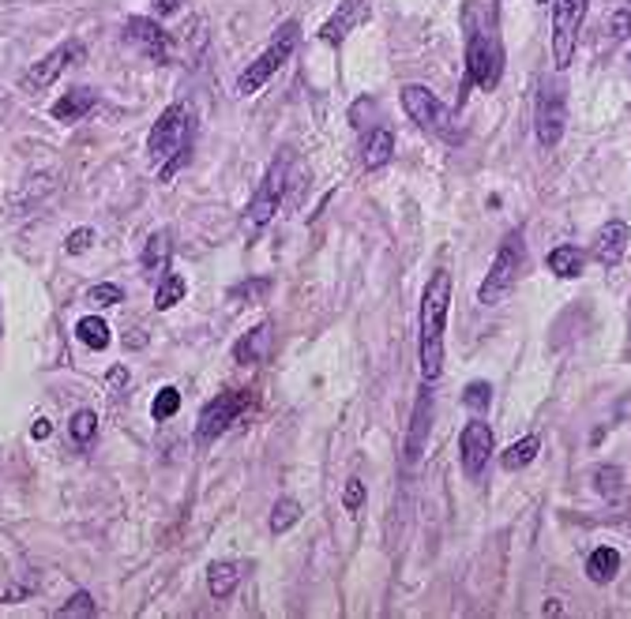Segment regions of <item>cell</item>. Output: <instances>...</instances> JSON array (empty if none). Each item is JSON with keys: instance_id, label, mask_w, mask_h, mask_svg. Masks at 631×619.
Here are the masks:
<instances>
[{"instance_id": "cell-1", "label": "cell", "mask_w": 631, "mask_h": 619, "mask_svg": "<svg viewBox=\"0 0 631 619\" xmlns=\"http://www.w3.org/2000/svg\"><path fill=\"white\" fill-rule=\"evenodd\" d=\"M448 312H451V274L436 270L425 293H421V379L440 383L444 376V334H448Z\"/></svg>"}, {"instance_id": "cell-2", "label": "cell", "mask_w": 631, "mask_h": 619, "mask_svg": "<svg viewBox=\"0 0 631 619\" xmlns=\"http://www.w3.org/2000/svg\"><path fill=\"white\" fill-rule=\"evenodd\" d=\"M298 41H301V23L298 19H286V23L275 31V38L267 41V49L248 64V68L237 75V94L241 98H252L256 91H263L267 87V79L275 75L282 64L293 57V49H298Z\"/></svg>"}, {"instance_id": "cell-3", "label": "cell", "mask_w": 631, "mask_h": 619, "mask_svg": "<svg viewBox=\"0 0 631 619\" xmlns=\"http://www.w3.org/2000/svg\"><path fill=\"white\" fill-rule=\"evenodd\" d=\"M526 263H530V260H526L522 233H508V237H503V244L496 248V260H493V267H489V274H485V282H481V289H477V301L485 305V308L500 305L503 296H508V293L519 286Z\"/></svg>"}, {"instance_id": "cell-4", "label": "cell", "mask_w": 631, "mask_h": 619, "mask_svg": "<svg viewBox=\"0 0 631 619\" xmlns=\"http://www.w3.org/2000/svg\"><path fill=\"white\" fill-rule=\"evenodd\" d=\"M286 155H275L267 165L263 181L256 184V191H252V199L244 207V218H241V229L244 237H256V233H263L271 225V218H275V210L282 207V196H286Z\"/></svg>"}, {"instance_id": "cell-5", "label": "cell", "mask_w": 631, "mask_h": 619, "mask_svg": "<svg viewBox=\"0 0 631 619\" xmlns=\"http://www.w3.org/2000/svg\"><path fill=\"white\" fill-rule=\"evenodd\" d=\"M188 146H192V113H188L184 102H173L162 110L151 136H147V155H151V162L165 165L181 151H188Z\"/></svg>"}, {"instance_id": "cell-6", "label": "cell", "mask_w": 631, "mask_h": 619, "mask_svg": "<svg viewBox=\"0 0 631 619\" xmlns=\"http://www.w3.org/2000/svg\"><path fill=\"white\" fill-rule=\"evenodd\" d=\"M403 110H406V117H410L425 136L448 139V143H458V139H462L451 110H444V105H440V98H436L429 87H421V83H410V87H403Z\"/></svg>"}, {"instance_id": "cell-7", "label": "cell", "mask_w": 631, "mask_h": 619, "mask_svg": "<svg viewBox=\"0 0 631 619\" xmlns=\"http://www.w3.org/2000/svg\"><path fill=\"white\" fill-rule=\"evenodd\" d=\"M252 405H256V391H222L210 398L203 410H200V420H196V443H215L229 424L241 420Z\"/></svg>"}, {"instance_id": "cell-8", "label": "cell", "mask_w": 631, "mask_h": 619, "mask_svg": "<svg viewBox=\"0 0 631 619\" xmlns=\"http://www.w3.org/2000/svg\"><path fill=\"white\" fill-rule=\"evenodd\" d=\"M503 75V49L500 41L489 38L485 31H474L470 34V46H467V83L481 91H493Z\"/></svg>"}, {"instance_id": "cell-9", "label": "cell", "mask_w": 631, "mask_h": 619, "mask_svg": "<svg viewBox=\"0 0 631 619\" xmlns=\"http://www.w3.org/2000/svg\"><path fill=\"white\" fill-rule=\"evenodd\" d=\"M582 15H586V0H553V64H556V72H564L575 57Z\"/></svg>"}, {"instance_id": "cell-10", "label": "cell", "mask_w": 631, "mask_h": 619, "mask_svg": "<svg viewBox=\"0 0 631 619\" xmlns=\"http://www.w3.org/2000/svg\"><path fill=\"white\" fill-rule=\"evenodd\" d=\"M83 60H87V46H83V41H76V38L60 41V46H57L53 53H46V57L34 60L31 68H27V75H23V91L38 94V91L53 87L60 72H68L72 64H83Z\"/></svg>"}, {"instance_id": "cell-11", "label": "cell", "mask_w": 631, "mask_h": 619, "mask_svg": "<svg viewBox=\"0 0 631 619\" xmlns=\"http://www.w3.org/2000/svg\"><path fill=\"white\" fill-rule=\"evenodd\" d=\"M496 451V436H493V424L489 420H467V429L458 436V455H462V473L470 481H481L485 465L493 462Z\"/></svg>"}, {"instance_id": "cell-12", "label": "cell", "mask_w": 631, "mask_h": 619, "mask_svg": "<svg viewBox=\"0 0 631 619\" xmlns=\"http://www.w3.org/2000/svg\"><path fill=\"white\" fill-rule=\"evenodd\" d=\"M564 120H567V102L564 91L553 83H541L538 94V113H534V128H538V143L541 146H556L564 139Z\"/></svg>"}, {"instance_id": "cell-13", "label": "cell", "mask_w": 631, "mask_h": 619, "mask_svg": "<svg viewBox=\"0 0 631 619\" xmlns=\"http://www.w3.org/2000/svg\"><path fill=\"white\" fill-rule=\"evenodd\" d=\"M124 38H129L136 49H143L155 64H165V60H170V38H165V31L155 23V19L132 15L129 23H124Z\"/></svg>"}, {"instance_id": "cell-14", "label": "cell", "mask_w": 631, "mask_h": 619, "mask_svg": "<svg viewBox=\"0 0 631 619\" xmlns=\"http://www.w3.org/2000/svg\"><path fill=\"white\" fill-rule=\"evenodd\" d=\"M429 432H432V383H425L417 402H413V417H410V429H406V462L410 465L425 455Z\"/></svg>"}, {"instance_id": "cell-15", "label": "cell", "mask_w": 631, "mask_h": 619, "mask_svg": "<svg viewBox=\"0 0 631 619\" xmlns=\"http://www.w3.org/2000/svg\"><path fill=\"white\" fill-rule=\"evenodd\" d=\"M170 255H173V233L170 229H155L151 237H147L143 252H139V267H143V279H151V282H162L165 267H170Z\"/></svg>"}, {"instance_id": "cell-16", "label": "cell", "mask_w": 631, "mask_h": 619, "mask_svg": "<svg viewBox=\"0 0 631 619\" xmlns=\"http://www.w3.org/2000/svg\"><path fill=\"white\" fill-rule=\"evenodd\" d=\"M627 241H631V229H627V222H620V218L605 222V225L598 229V237H594V260H598L601 267L613 270V267L624 260Z\"/></svg>"}, {"instance_id": "cell-17", "label": "cell", "mask_w": 631, "mask_h": 619, "mask_svg": "<svg viewBox=\"0 0 631 619\" xmlns=\"http://www.w3.org/2000/svg\"><path fill=\"white\" fill-rule=\"evenodd\" d=\"M369 15V0H342L339 8L331 12V19L324 23V31H320V38L327 41V46H342L346 41V34L361 23V19Z\"/></svg>"}, {"instance_id": "cell-18", "label": "cell", "mask_w": 631, "mask_h": 619, "mask_svg": "<svg viewBox=\"0 0 631 619\" xmlns=\"http://www.w3.org/2000/svg\"><path fill=\"white\" fill-rule=\"evenodd\" d=\"M98 105V91L94 87H72L65 98H57L53 102V120H60V124H76V120H83L91 110Z\"/></svg>"}, {"instance_id": "cell-19", "label": "cell", "mask_w": 631, "mask_h": 619, "mask_svg": "<svg viewBox=\"0 0 631 619\" xmlns=\"http://www.w3.org/2000/svg\"><path fill=\"white\" fill-rule=\"evenodd\" d=\"M267 349H271V323H260L234 341V360L237 365H256V360L267 357Z\"/></svg>"}, {"instance_id": "cell-20", "label": "cell", "mask_w": 631, "mask_h": 619, "mask_svg": "<svg viewBox=\"0 0 631 619\" xmlns=\"http://www.w3.org/2000/svg\"><path fill=\"white\" fill-rule=\"evenodd\" d=\"M395 155V136L391 128H372V132H365V143H361V158L369 169H384Z\"/></svg>"}, {"instance_id": "cell-21", "label": "cell", "mask_w": 631, "mask_h": 619, "mask_svg": "<svg viewBox=\"0 0 631 619\" xmlns=\"http://www.w3.org/2000/svg\"><path fill=\"white\" fill-rule=\"evenodd\" d=\"M617 570H620V552H617V548H609V544L594 548V552H591V560H586V579L598 582V586H609V582H613V579H617Z\"/></svg>"}, {"instance_id": "cell-22", "label": "cell", "mask_w": 631, "mask_h": 619, "mask_svg": "<svg viewBox=\"0 0 631 619\" xmlns=\"http://www.w3.org/2000/svg\"><path fill=\"white\" fill-rule=\"evenodd\" d=\"M545 263H549V270L556 274V279H579L582 267H586V252L579 244H560V248L549 252Z\"/></svg>"}, {"instance_id": "cell-23", "label": "cell", "mask_w": 631, "mask_h": 619, "mask_svg": "<svg viewBox=\"0 0 631 619\" xmlns=\"http://www.w3.org/2000/svg\"><path fill=\"white\" fill-rule=\"evenodd\" d=\"M237 582H241V567H237L234 560H218V563H210V570H207V589H210V597L226 601V597L237 589Z\"/></svg>"}, {"instance_id": "cell-24", "label": "cell", "mask_w": 631, "mask_h": 619, "mask_svg": "<svg viewBox=\"0 0 631 619\" xmlns=\"http://www.w3.org/2000/svg\"><path fill=\"white\" fill-rule=\"evenodd\" d=\"M538 451H541V439L538 436H522V439H515L508 451L500 455V465L508 469V473H519V469H526V465L538 458Z\"/></svg>"}, {"instance_id": "cell-25", "label": "cell", "mask_w": 631, "mask_h": 619, "mask_svg": "<svg viewBox=\"0 0 631 619\" xmlns=\"http://www.w3.org/2000/svg\"><path fill=\"white\" fill-rule=\"evenodd\" d=\"M76 338H79L87 349H105L113 334H110V323H105L102 315H83L79 323H76Z\"/></svg>"}, {"instance_id": "cell-26", "label": "cell", "mask_w": 631, "mask_h": 619, "mask_svg": "<svg viewBox=\"0 0 631 619\" xmlns=\"http://www.w3.org/2000/svg\"><path fill=\"white\" fill-rule=\"evenodd\" d=\"M298 522H301V503L289 500V496H282V500L275 503V510H271V533H275V537H282V533L293 529Z\"/></svg>"}, {"instance_id": "cell-27", "label": "cell", "mask_w": 631, "mask_h": 619, "mask_svg": "<svg viewBox=\"0 0 631 619\" xmlns=\"http://www.w3.org/2000/svg\"><path fill=\"white\" fill-rule=\"evenodd\" d=\"M68 432H72V443H76V447H91L94 436H98V413H94V410H79V413H72Z\"/></svg>"}, {"instance_id": "cell-28", "label": "cell", "mask_w": 631, "mask_h": 619, "mask_svg": "<svg viewBox=\"0 0 631 619\" xmlns=\"http://www.w3.org/2000/svg\"><path fill=\"white\" fill-rule=\"evenodd\" d=\"M184 279H181V274H165V279L158 282V293H155V308L158 312H170L173 305H181L184 301Z\"/></svg>"}, {"instance_id": "cell-29", "label": "cell", "mask_w": 631, "mask_h": 619, "mask_svg": "<svg viewBox=\"0 0 631 619\" xmlns=\"http://www.w3.org/2000/svg\"><path fill=\"white\" fill-rule=\"evenodd\" d=\"M594 488L613 503L620 492H624V469L620 465H598L594 469Z\"/></svg>"}, {"instance_id": "cell-30", "label": "cell", "mask_w": 631, "mask_h": 619, "mask_svg": "<svg viewBox=\"0 0 631 619\" xmlns=\"http://www.w3.org/2000/svg\"><path fill=\"white\" fill-rule=\"evenodd\" d=\"M120 301H124V289L117 282H98L87 289V305H94V308H113Z\"/></svg>"}, {"instance_id": "cell-31", "label": "cell", "mask_w": 631, "mask_h": 619, "mask_svg": "<svg viewBox=\"0 0 631 619\" xmlns=\"http://www.w3.org/2000/svg\"><path fill=\"white\" fill-rule=\"evenodd\" d=\"M177 410H181V391L177 387H162L155 394V402H151V417L155 420H170Z\"/></svg>"}, {"instance_id": "cell-32", "label": "cell", "mask_w": 631, "mask_h": 619, "mask_svg": "<svg viewBox=\"0 0 631 619\" xmlns=\"http://www.w3.org/2000/svg\"><path fill=\"white\" fill-rule=\"evenodd\" d=\"M462 405H467V410H474V413H485L489 405H493V387H489L485 379L470 383V387L462 391Z\"/></svg>"}, {"instance_id": "cell-33", "label": "cell", "mask_w": 631, "mask_h": 619, "mask_svg": "<svg viewBox=\"0 0 631 619\" xmlns=\"http://www.w3.org/2000/svg\"><path fill=\"white\" fill-rule=\"evenodd\" d=\"M57 615H60V619H72V615H98V605H94V597H91L87 589H79L65 608H57Z\"/></svg>"}, {"instance_id": "cell-34", "label": "cell", "mask_w": 631, "mask_h": 619, "mask_svg": "<svg viewBox=\"0 0 631 619\" xmlns=\"http://www.w3.org/2000/svg\"><path fill=\"white\" fill-rule=\"evenodd\" d=\"M267 293H271V279H248L244 286H237L229 296H234V301H244V296H248V301H263Z\"/></svg>"}, {"instance_id": "cell-35", "label": "cell", "mask_w": 631, "mask_h": 619, "mask_svg": "<svg viewBox=\"0 0 631 619\" xmlns=\"http://www.w3.org/2000/svg\"><path fill=\"white\" fill-rule=\"evenodd\" d=\"M342 507L350 510V515H357V510L365 507V481H357V477L346 481V488H342Z\"/></svg>"}, {"instance_id": "cell-36", "label": "cell", "mask_w": 631, "mask_h": 619, "mask_svg": "<svg viewBox=\"0 0 631 619\" xmlns=\"http://www.w3.org/2000/svg\"><path fill=\"white\" fill-rule=\"evenodd\" d=\"M91 244H94V229H91V225H79V229H72V233H68L65 252H68V255H83V252H87Z\"/></svg>"}, {"instance_id": "cell-37", "label": "cell", "mask_w": 631, "mask_h": 619, "mask_svg": "<svg viewBox=\"0 0 631 619\" xmlns=\"http://www.w3.org/2000/svg\"><path fill=\"white\" fill-rule=\"evenodd\" d=\"M627 27H631V12L627 8L609 19V34H613V38H627Z\"/></svg>"}, {"instance_id": "cell-38", "label": "cell", "mask_w": 631, "mask_h": 619, "mask_svg": "<svg viewBox=\"0 0 631 619\" xmlns=\"http://www.w3.org/2000/svg\"><path fill=\"white\" fill-rule=\"evenodd\" d=\"M124 383H129V372L117 365V368H110V376H105V391H124Z\"/></svg>"}, {"instance_id": "cell-39", "label": "cell", "mask_w": 631, "mask_h": 619, "mask_svg": "<svg viewBox=\"0 0 631 619\" xmlns=\"http://www.w3.org/2000/svg\"><path fill=\"white\" fill-rule=\"evenodd\" d=\"M181 4H184V0H151L155 15H173V12H181Z\"/></svg>"}, {"instance_id": "cell-40", "label": "cell", "mask_w": 631, "mask_h": 619, "mask_svg": "<svg viewBox=\"0 0 631 619\" xmlns=\"http://www.w3.org/2000/svg\"><path fill=\"white\" fill-rule=\"evenodd\" d=\"M31 436H34V439H49V436H53V420H46V417H41V420H34Z\"/></svg>"}, {"instance_id": "cell-41", "label": "cell", "mask_w": 631, "mask_h": 619, "mask_svg": "<svg viewBox=\"0 0 631 619\" xmlns=\"http://www.w3.org/2000/svg\"><path fill=\"white\" fill-rule=\"evenodd\" d=\"M27 593H31L27 586H19V589H8V593H4V605H15V601H23Z\"/></svg>"}, {"instance_id": "cell-42", "label": "cell", "mask_w": 631, "mask_h": 619, "mask_svg": "<svg viewBox=\"0 0 631 619\" xmlns=\"http://www.w3.org/2000/svg\"><path fill=\"white\" fill-rule=\"evenodd\" d=\"M560 612H564L560 601H549V605H545V615H560Z\"/></svg>"}, {"instance_id": "cell-43", "label": "cell", "mask_w": 631, "mask_h": 619, "mask_svg": "<svg viewBox=\"0 0 631 619\" xmlns=\"http://www.w3.org/2000/svg\"><path fill=\"white\" fill-rule=\"evenodd\" d=\"M0 338H4V312H0Z\"/></svg>"}, {"instance_id": "cell-44", "label": "cell", "mask_w": 631, "mask_h": 619, "mask_svg": "<svg viewBox=\"0 0 631 619\" xmlns=\"http://www.w3.org/2000/svg\"><path fill=\"white\" fill-rule=\"evenodd\" d=\"M627 12H631V0H627Z\"/></svg>"}, {"instance_id": "cell-45", "label": "cell", "mask_w": 631, "mask_h": 619, "mask_svg": "<svg viewBox=\"0 0 631 619\" xmlns=\"http://www.w3.org/2000/svg\"><path fill=\"white\" fill-rule=\"evenodd\" d=\"M541 4H545V0H541Z\"/></svg>"}]
</instances>
